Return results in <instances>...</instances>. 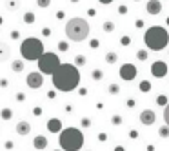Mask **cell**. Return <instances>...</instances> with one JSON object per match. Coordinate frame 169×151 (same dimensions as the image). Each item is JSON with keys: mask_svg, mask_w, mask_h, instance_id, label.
Here are the masks:
<instances>
[{"mask_svg": "<svg viewBox=\"0 0 169 151\" xmlns=\"http://www.w3.org/2000/svg\"><path fill=\"white\" fill-rule=\"evenodd\" d=\"M51 78H53V86L58 91L69 93V91L76 89L80 84V71L73 64H62Z\"/></svg>", "mask_w": 169, "mask_h": 151, "instance_id": "obj_1", "label": "cell"}, {"mask_svg": "<svg viewBox=\"0 0 169 151\" xmlns=\"http://www.w3.org/2000/svg\"><path fill=\"white\" fill-rule=\"evenodd\" d=\"M144 44L147 46L151 51H162L164 47H167L169 44V33L166 27L162 26H153L146 31L144 35Z\"/></svg>", "mask_w": 169, "mask_h": 151, "instance_id": "obj_2", "label": "cell"}, {"mask_svg": "<svg viewBox=\"0 0 169 151\" xmlns=\"http://www.w3.org/2000/svg\"><path fill=\"white\" fill-rule=\"evenodd\" d=\"M58 144L64 151H80L84 146V135L76 128H66L60 131Z\"/></svg>", "mask_w": 169, "mask_h": 151, "instance_id": "obj_3", "label": "cell"}, {"mask_svg": "<svg viewBox=\"0 0 169 151\" xmlns=\"http://www.w3.org/2000/svg\"><path fill=\"white\" fill-rule=\"evenodd\" d=\"M89 35V24L84 18H71L66 24V37L73 42H82Z\"/></svg>", "mask_w": 169, "mask_h": 151, "instance_id": "obj_4", "label": "cell"}, {"mask_svg": "<svg viewBox=\"0 0 169 151\" xmlns=\"http://www.w3.org/2000/svg\"><path fill=\"white\" fill-rule=\"evenodd\" d=\"M44 53H46V51H44V44H42L40 38L29 37L20 44V55H22L24 60H29V62L38 60Z\"/></svg>", "mask_w": 169, "mask_h": 151, "instance_id": "obj_5", "label": "cell"}, {"mask_svg": "<svg viewBox=\"0 0 169 151\" xmlns=\"http://www.w3.org/2000/svg\"><path fill=\"white\" fill-rule=\"evenodd\" d=\"M38 62V71L40 73H44V75H55L56 69L62 66V62H60V58H58V55L56 53H44L42 57L37 60Z\"/></svg>", "mask_w": 169, "mask_h": 151, "instance_id": "obj_6", "label": "cell"}, {"mask_svg": "<svg viewBox=\"0 0 169 151\" xmlns=\"http://www.w3.org/2000/svg\"><path fill=\"white\" fill-rule=\"evenodd\" d=\"M26 82H27V88L38 89V88L44 86V73H40V71H31L29 75L26 76Z\"/></svg>", "mask_w": 169, "mask_h": 151, "instance_id": "obj_7", "label": "cell"}, {"mask_svg": "<svg viewBox=\"0 0 169 151\" xmlns=\"http://www.w3.org/2000/svg\"><path fill=\"white\" fill-rule=\"evenodd\" d=\"M136 76V67L133 66V64H124L122 67H120V78H124V80H133Z\"/></svg>", "mask_w": 169, "mask_h": 151, "instance_id": "obj_8", "label": "cell"}, {"mask_svg": "<svg viewBox=\"0 0 169 151\" xmlns=\"http://www.w3.org/2000/svg\"><path fill=\"white\" fill-rule=\"evenodd\" d=\"M151 73L156 76V78H162V76L167 75V66H166L162 60H158V62H155V64L151 66Z\"/></svg>", "mask_w": 169, "mask_h": 151, "instance_id": "obj_9", "label": "cell"}, {"mask_svg": "<svg viewBox=\"0 0 169 151\" xmlns=\"http://www.w3.org/2000/svg\"><path fill=\"white\" fill-rule=\"evenodd\" d=\"M155 120H156V115H155V111H151V109H144L140 113V122L144 126H153Z\"/></svg>", "mask_w": 169, "mask_h": 151, "instance_id": "obj_10", "label": "cell"}, {"mask_svg": "<svg viewBox=\"0 0 169 151\" xmlns=\"http://www.w3.org/2000/svg\"><path fill=\"white\" fill-rule=\"evenodd\" d=\"M15 131L18 133L20 137H26V135L31 133V124L26 122V120H20L18 124H17V128H15Z\"/></svg>", "mask_w": 169, "mask_h": 151, "instance_id": "obj_11", "label": "cell"}, {"mask_svg": "<svg viewBox=\"0 0 169 151\" xmlns=\"http://www.w3.org/2000/svg\"><path fill=\"white\" fill-rule=\"evenodd\" d=\"M160 11H162L160 0H149V2H147V13H149V15H158Z\"/></svg>", "mask_w": 169, "mask_h": 151, "instance_id": "obj_12", "label": "cell"}, {"mask_svg": "<svg viewBox=\"0 0 169 151\" xmlns=\"http://www.w3.org/2000/svg\"><path fill=\"white\" fill-rule=\"evenodd\" d=\"M33 146H35V149H46L47 148V138L44 137V135H37L35 138H33Z\"/></svg>", "mask_w": 169, "mask_h": 151, "instance_id": "obj_13", "label": "cell"}, {"mask_svg": "<svg viewBox=\"0 0 169 151\" xmlns=\"http://www.w3.org/2000/svg\"><path fill=\"white\" fill-rule=\"evenodd\" d=\"M47 129L51 133H60L62 131V122L58 120V118H51V120H47Z\"/></svg>", "mask_w": 169, "mask_h": 151, "instance_id": "obj_14", "label": "cell"}, {"mask_svg": "<svg viewBox=\"0 0 169 151\" xmlns=\"http://www.w3.org/2000/svg\"><path fill=\"white\" fill-rule=\"evenodd\" d=\"M11 58V47L7 44H0V62H6Z\"/></svg>", "mask_w": 169, "mask_h": 151, "instance_id": "obj_15", "label": "cell"}, {"mask_svg": "<svg viewBox=\"0 0 169 151\" xmlns=\"http://www.w3.org/2000/svg\"><path fill=\"white\" fill-rule=\"evenodd\" d=\"M11 69H13L15 73H20V71H24V60H20V58L13 60V62H11Z\"/></svg>", "mask_w": 169, "mask_h": 151, "instance_id": "obj_16", "label": "cell"}, {"mask_svg": "<svg viewBox=\"0 0 169 151\" xmlns=\"http://www.w3.org/2000/svg\"><path fill=\"white\" fill-rule=\"evenodd\" d=\"M0 116H2V120H9V118L13 116V111H11L9 108H4V109L0 111Z\"/></svg>", "mask_w": 169, "mask_h": 151, "instance_id": "obj_17", "label": "cell"}, {"mask_svg": "<svg viewBox=\"0 0 169 151\" xmlns=\"http://www.w3.org/2000/svg\"><path fill=\"white\" fill-rule=\"evenodd\" d=\"M18 6H20L18 0H6V7L7 9H13L15 11V9H18Z\"/></svg>", "mask_w": 169, "mask_h": 151, "instance_id": "obj_18", "label": "cell"}, {"mask_svg": "<svg viewBox=\"0 0 169 151\" xmlns=\"http://www.w3.org/2000/svg\"><path fill=\"white\" fill-rule=\"evenodd\" d=\"M24 22H26V24H33V22H35V15H33V13H26V15H24Z\"/></svg>", "mask_w": 169, "mask_h": 151, "instance_id": "obj_19", "label": "cell"}, {"mask_svg": "<svg viewBox=\"0 0 169 151\" xmlns=\"http://www.w3.org/2000/svg\"><path fill=\"white\" fill-rule=\"evenodd\" d=\"M156 104H158V106H167L169 102H167V98H166L164 95H160V96H158V100H156Z\"/></svg>", "mask_w": 169, "mask_h": 151, "instance_id": "obj_20", "label": "cell"}, {"mask_svg": "<svg viewBox=\"0 0 169 151\" xmlns=\"http://www.w3.org/2000/svg\"><path fill=\"white\" fill-rule=\"evenodd\" d=\"M149 89H151V84H149V82H146V80H144V82L140 84V91H144V93H146V91H149Z\"/></svg>", "mask_w": 169, "mask_h": 151, "instance_id": "obj_21", "label": "cell"}, {"mask_svg": "<svg viewBox=\"0 0 169 151\" xmlns=\"http://www.w3.org/2000/svg\"><path fill=\"white\" fill-rule=\"evenodd\" d=\"M106 60H107L109 64H115V62H116V55H115V53H107V55H106Z\"/></svg>", "mask_w": 169, "mask_h": 151, "instance_id": "obj_22", "label": "cell"}, {"mask_svg": "<svg viewBox=\"0 0 169 151\" xmlns=\"http://www.w3.org/2000/svg\"><path fill=\"white\" fill-rule=\"evenodd\" d=\"M158 133H160V137H169V126H166V128L162 126V128L158 129Z\"/></svg>", "mask_w": 169, "mask_h": 151, "instance_id": "obj_23", "label": "cell"}, {"mask_svg": "<svg viewBox=\"0 0 169 151\" xmlns=\"http://www.w3.org/2000/svg\"><path fill=\"white\" fill-rule=\"evenodd\" d=\"M38 7H49V4H51V0H37Z\"/></svg>", "mask_w": 169, "mask_h": 151, "instance_id": "obj_24", "label": "cell"}, {"mask_svg": "<svg viewBox=\"0 0 169 151\" xmlns=\"http://www.w3.org/2000/svg\"><path fill=\"white\" fill-rule=\"evenodd\" d=\"M164 118H166V124L169 126V104L166 106V111H164Z\"/></svg>", "mask_w": 169, "mask_h": 151, "instance_id": "obj_25", "label": "cell"}, {"mask_svg": "<svg viewBox=\"0 0 169 151\" xmlns=\"http://www.w3.org/2000/svg\"><path fill=\"white\" fill-rule=\"evenodd\" d=\"M104 29L106 31H113V22H106L104 24Z\"/></svg>", "mask_w": 169, "mask_h": 151, "instance_id": "obj_26", "label": "cell"}, {"mask_svg": "<svg viewBox=\"0 0 169 151\" xmlns=\"http://www.w3.org/2000/svg\"><path fill=\"white\" fill-rule=\"evenodd\" d=\"M4 148H6V149H13V148H15V144H13V142H11V140H7V142H6V146H4Z\"/></svg>", "mask_w": 169, "mask_h": 151, "instance_id": "obj_27", "label": "cell"}, {"mask_svg": "<svg viewBox=\"0 0 169 151\" xmlns=\"http://www.w3.org/2000/svg\"><path fill=\"white\" fill-rule=\"evenodd\" d=\"M58 47H60L62 51H66V49H67V44H66V42H60V44H58Z\"/></svg>", "mask_w": 169, "mask_h": 151, "instance_id": "obj_28", "label": "cell"}, {"mask_svg": "<svg viewBox=\"0 0 169 151\" xmlns=\"http://www.w3.org/2000/svg\"><path fill=\"white\" fill-rule=\"evenodd\" d=\"M76 62H78V64H84L86 60H84V57H76Z\"/></svg>", "mask_w": 169, "mask_h": 151, "instance_id": "obj_29", "label": "cell"}, {"mask_svg": "<svg viewBox=\"0 0 169 151\" xmlns=\"http://www.w3.org/2000/svg\"><path fill=\"white\" fill-rule=\"evenodd\" d=\"M138 57H140V60H146V53L142 51V53H138Z\"/></svg>", "mask_w": 169, "mask_h": 151, "instance_id": "obj_30", "label": "cell"}, {"mask_svg": "<svg viewBox=\"0 0 169 151\" xmlns=\"http://www.w3.org/2000/svg\"><path fill=\"white\" fill-rule=\"evenodd\" d=\"M98 2H100V4H111L113 0H98Z\"/></svg>", "mask_w": 169, "mask_h": 151, "instance_id": "obj_31", "label": "cell"}, {"mask_svg": "<svg viewBox=\"0 0 169 151\" xmlns=\"http://www.w3.org/2000/svg\"><path fill=\"white\" fill-rule=\"evenodd\" d=\"M115 151H124V149H122V148H116V149H115Z\"/></svg>", "mask_w": 169, "mask_h": 151, "instance_id": "obj_32", "label": "cell"}, {"mask_svg": "<svg viewBox=\"0 0 169 151\" xmlns=\"http://www.w3.org/2000/svg\"><path fill=\"white\" fill-rule=\"evenodd\" d=\"M58 151H64V149H58Z\"/></svg>", "mask_w": 169, "mask_h": 151, "instance_id": "obj_33", "label": "cell"}, {"mask_svg": "<svg viewBox=\"0 0 169 151\" xmlns=\"http://www.w3.org/2000/svg\"><path fill=\"white\" fill-rule=\"evenodd\" d=\"M135 2H138V0H135Z\"/></svg>", "mask_w": 169, "mask_h": 151, "instance_id": "obj_34", "label": "cell"}]
</instances>
